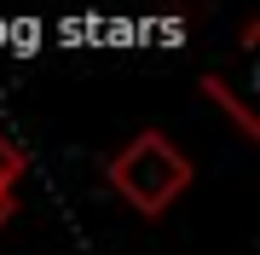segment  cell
Wrapping results in <instances>:
<instances>
[{"mask_svg":"<svg viewBox=\"0 0 260 255\" xmlns=\"http://www.w3.org/2000/svg\"><path fill=\"white\" fill-rule=\"evenodd\" d=\"M191 174H197L191 157L179 151L168 133H156V128L133 133V139L110 157V168H104L110 191L133 209V215H145V220L168 215V209L185 197V191H191Z\"/></svg>","mask_w":260,"mask_h":255,"instance_id":"cell-1","label":"cell"},{"mask_svg":"<svg viewBox=\"0 0 260 255\" xmlns=\"http://www.w3.org/2000/svg\"><path fill=\"white\" fill-rule=\"evenodd\" d=\"M203 93H208L214 104H225V116H232V122H237L243 133H249V139H254V133H260V122H254V110H249V104H243V99L232 93V87L220 81V76H203Z\"/></svg>","mask_w":260,"mask_h":255,"instance_id":"cell-2","label":"cell"},{"mask_svg":"<svg viewBox=\"0 0 260 255\" xmlns=\"http://www.w3.org/2000/svg\"><path fill=\"white\" fill-rule=\"evenodd\" d=\"M23 168H29V162H23V151L6 139V133H0V197H12V186L23 180Z\"/></svg>","mask_w":260,"mask_h":255,"instance_id":"cell-3","label":"cell"},{"mask_svg":"<svg viewBox=\"0 0 260 255\" xmlns=\"http://www.w3.org/2000/svg\"><path fill=\"white\" fill-rule=\"evenodd\" d=\"M6 220H12V197H0V226H6Z\"/></svg>","mask_w":260,"mask_h":255,"instance_id":"cell-4","label":"cell"}]
</instances>
